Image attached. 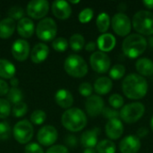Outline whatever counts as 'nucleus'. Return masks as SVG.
I'll return each instance as SVG.
<instances>
[{
	"label": "nucleus",
	"mask_w": 153,
	"mask_h": 153,
	"mask_svg": "<svg viewBox=\"0 0 153 153\" xmlns=\"http://www.w3.org/2000/svg\"><path fill=\"white\" fill-rule=\"evenodd\" d=\"M102 115L105 118H108V120L114 119V118H118L119 117V112L117 111L116 109L112 108H104L102 111Z\"/></svg>",
	"instance_id": "a19ab883"
},
{
	"label": "nucleus",
	"mask_w": 153,
	"mask_h": 153,
	"mask_svg": "<svg viewBox=\"0 0 153 153\" xmlns=\"http://www.w3.org/2000/svg\"><path fill=\"white\" fill-rule=\"evenodd\" d=\"M57 32V26L52 18H44L39 22L36 27V34L38 38L43 41L53 40Z\"/></svg>",
	"instance_id": "0eeeda50"
},
{
	"label": "nucleus",
	"mask_w": 153,
	"mask_h": 153,
	"mask_svg": "<svg viewBox=\"0 0 153 153\" xmlns=\"http://www.w3.org/2000/svg\"><path fill=\"white\" fill-rule=\"evenodd\" d=\"M148 46L146 39L137 33L129 34L123 40L122 49L124 54L131 59L143 55Z\"/></svg>",
	"instance_id": "f03ea898"
},
{
	"label": "nucleus",
	"mask_w": 153,
	"mask_h": 153,
	"mask_svg": "<svg viewBox=\"0 0 153 153\" xmlns=\"http://www.w3.org/2000/svg\"><path fill=\"white\" fill-rule=\"evenodd\" d=\"M25 153H44L42 147L36 143H30L25 146Z\"/></svg>",
	"instance_id": "79ce46f5"
},
{
	"label": "nucleus",
	"mask_w": 153,
	"mask_h": 153,
	"mask_svg": "<svg viewBox=\"0 0 153 153\" xmlns=\"http://www.w3.org/2000/svg\"><path fill=\"white\" fill-rule=\"evenodd\" d=\"M96 48H97V44H96V42H94V41H90V42H88V43L86 44V46H85V49H86L88 52H92V51H94V50L96 49Z\"/></svg>",
	"instance_id": "de8ad7c7"
},
{
	"label": "nucleus",
	"mask_w": 153,
	"mask_h": 153,
	"mask_svg": "<svg viewBox=\"0 0 153 153\" xmlns=\"http://www.w3.org/2000/svg\"><path fill=\"white\" fill-rule=\"evenodd\" d=\"M16 28V24L14 20L11 18L3 19L0 22V38L1 39H8L10 38Z\"/></svg>",
	"instance_id": "393cba45"
},
{
	"label": "nucleus",
	"mask_w": 153,
	"mask_h": 153,
	"mask_svg": "<svg viewBox=\"0 0 153 153\" xmlns=\"http://www.w3.org/2000/svg\"><path fill=\"white\" fill-rule=\"evenodd\" d=\"M100 133V129L98 127H95L91 130L85 131L81 135V143L82 145L87 149V148H93L98 144V137Z\"/></svg>",
	"instance_id": "6ab92c4d"
},
{
	"label": "nucleus",
	"mask_w": 153,
	"mask_h": 153,
	"mask_svg": "<svg viewBox=\"0 0 153 153\" xmlns=\"http://www.w3.org/2000/svg\"><path fill=\"white\" fill-rule=\"evenodd\" d=\"M72 3L73 4H77V3H79V1H72Z\"/></svg>",
	"instance_id": "5fc2aeb1"
},
{
	"label": "nucleus",
	"mask_w": 153,
	"mask_h": 153,
	"mask_svg": "<svg viewBox=\"0 0 153 153\" xmlns=\"http://www.w3.org/2000/svg\"><path fill=\"white\" fill-rule=\"evenodd\" d=\"M65 72L72 77L82 78L88 73V65L85 60L78 55H70L64 63Z\"/></svg>",
	"instance_id": "39448f33"
},
{
	"label": "nucleus",
	"mask_w": 153,
	"mask_h": 153,
	"mask_svg": "<svg viewBox=\"0 0 153 153\" xmlns=\"http://www.w3.org/2000/svg\"><path fill=\"white\" fill-rule=\"evenodd\" d=\"M11 135L10 125L4 121L0 122V140H7Z\"/></svg>",
	"instance_id": "58836bf2"
},
{
	"label": "nucleus",
	"mask_w": 153,
	"mask_h": 153,
	"mask_svg": "<svg viewBox=\"0 0 153 153\" xmlns=\"http://www.w3.org/2000/svg\"><path fill=\"white\" fill-rule=\"evenodd\" d=\"M113 82L108 77H100L98 78L93 85L94 91L99 95H106L109 93L112 90Z\"/></svg>",
	"instance_id": "5701e85b"
},
{
	"label": "nucleus",
	"mask_w": 153,
	"mask_h": 153,
	"mask_svg": "<svg viewBox=\"0 0 153 153\" xmlns=\"http://www.w3.org/2000/svg\"><path fill=\"white\" fill-rule=\"evenodd\" d=\"M111 26L116 34L120 37H126L128 36L131 32L132 22L126 14L123 13H118L112 17Z\"/></svg>",
	"instance_id": "6e6552de"
},
{
	"label": "nucleus",
	"mask_w": 153,
	"mask_h": 153,
	"mask_svg": "<svg viewBox=\"0 0 153 153\" xmlns=\"http://www.w3.org/2000/svg\"><path fill=\"white\" fill-rule=\"evenodd\" d=\"M23 99V94L21 90H19L18 88H11L9 89V91L7 93V100L9 101V103L11 104H17L19 102H22Z\"/></svg>",
	"instance_id": "c756f323"
},
{
	"label": "nucleus",
	"mask_w": 153,
	"mask_h": 153,
	"mask_svg": "<svg viewBox=\"0 0 153 153\" xmlns=\"http://www.w3.org/2000/svg\"><path fill=\"white\" fill-rule=\"evenodd\" d=\"M11 111L14 117H22L25 116V114L27 113L28 107H27L26 103L22 101V102H19V103L13 105Z\"/></svg>",
	"instance_id": "2f4dec72"
},
{
	"label": "nucleus",
	"mask_w": 153,
	"mask_h": 153,
	"mask_svg": "<svg viewBox=\"0 0 153 153\" xmlns=\"http://www.w3.org/2000/svg\"><path fill=\"white\" fill-rule=\"evenodd\" d=\"M65 142L70 147H75L77 145V138L74 134H68V135H66V137L65 139Z\"/></svg>",
	"instance_id": "c03bdc74"
},
{
	"label": "nucleus",
	"mask_w": 153,
	"mask_h": 153,
	"mask_svg": "<svg viewBox=\"0 0 153 153\" xmlns=\"http://www.w3.org/2000/svg\"><path fill=\"white\" fill-rule=\"evenodd\" d=\"M69 45L71 47V48L75 51V52H79L81 51L83 47H84V43H85V40H84V38L82 34H79V33H75L74 34L71 38H70V40H69Z\"/></svg>",
	"instance_id": "c85d7f7f"
},
{
	"label": "nucleus",
	"mask_w": 153,
	"mask_h": 153,
	"mask_svg": "<svg viewBox=\"0 0 153 153\" xmlns=\"http://www.w3.org/2000/svg\"><path fill=\"white\" fill-rule=\"evenodd\" d=\"M51 8H52L53 14L60 20H65L69 18L72 13V8L69 3L66 1H63V0L54 1Z\"/></svg>",
	"instance_id": "f3484780"
},
{
	"label": "nucleus",
	"mask_w": 153,
	"mask_h": 153,
	"mask_svg": "<svg viewBox=\"0 0 153 153\" xmlns=\"http://www.w3.org/2000/svg\"><path fill=\"white\" fill-rule=\"evenodd\" d=\"M58 137L56 129L53 126H44L41 127L37 134L38 142L43 146L53 145Z\"/></svg>",
	"instance_id": "f8f14e48"
},
{
	"label": "nucleus",
	"mask_w": 153,
	"mask_h": 153,
	"mask_svg": "<svg viewBox=\"0 0 153 153\" xmlns=\"http://www.w3.org/2000/svg\"><path fill=\"white\" fill-rule=\"evenodd\" d=\"M12 54L17 61H24L30 55V45L25 39H16L12 46Z\"/></svg>",
	"instance_id": "2eb2a0df"
},
{
	"label": "nucleus",
	"mask_w": 153,
	"mask_h": 153,
	"mask_svg": "<svg viewBox=\"0 0 153 153\" xmlns=\"http://www.w3.org/2000/svg\"><path fill=\"white\" fill-rule=\"evenodd\" d=\"M49 55V48L44 43L36 44L30 51V59L35 64H40L47 59Z\"/></svg>",
	"instance_id": "a211bd4d"
},
{
	"label": "nucleus",
	"mask_w": 153,
	"mask_h": 153,
	"mask_svg": "<svg viewBox=\"0 0 153 153\" xmlns=\"http://www.w3.org/2000/svg\"><path fill=\"white\" fill-rule=\"evenodd\" d=\"M24 13H25L24 10L21 6H18V5L12 6L7 11V14H8L9 18L13 19V20H19L20 21L21 19L23 18Z\"/></svg>",
	"instance_id": "f704fd0d"
},
{
	"label": "nucleus",
	"mask_w": 153,
	"mask_h": 153,
	"mask_svg": "<svg viewBox=\"0 0 153 153\" xmlns=\"http://www.w3.org/2000/svg\"><path fill=\"white\" fill-rule=\"evenodd\" d=\"M9 91V86L7 82L2 79H0V96H4L7 95Z\"/></svg>",
	"instance_id": "a18cd8bd"
},
{
	"label": "nucleus",
	"mask_w": 153,
	"mask_h": 153,
	"mask_svg": "<svg viewBox=\"0 0 153 153\" xmlns=\"http://www.w3.org/2000/svg\"><path fill=\"white\" fill-rule=\"evenodd\" d=\"M49 10V3L46 0H32L26 7L27 14L33 19H41L47 15Z\"/></svg>",
	"instance_id": "9b49d317"
},
{
	"label": "nucleus",
	"mask_w": 153,
	"mask_h": 153,
	"mask_svg": "<svg viewBox=\"0 0 153 153\" xmlns=\"http://www.w3.org/2000/svg\"><path fill=\"white\" fill-rule=\"evenodd\" d=\"M105 108L104 101L99 95L90 96L85 102V108L90 117H95L100 115Z\"/></svg>",
	"instance_id": "ddd939ff"
},
{
	"label": "nucleus",
	"mask_w": 153,
	"mask_h": 153,
	"mask_svg": "<svg viewBox=\"0 0 153 153\" xmlns=\"http://www.w3.org/2000/svg\"><path fill=\"white\" fill-rule=\"evenodd\" d=\"M145 112V107L141 102H133L124 106L120 112L119 117L126 124L136 123L143 117Z\"/></svg>",
	"instance_id": "423d86ee"
},
{
	"label": "nucleus",
	"mask_w": 153,
	"mask_h": 153,
	"mask_svg": "<svg viewBox=\"0 0 153 153\" xmlns=\"http://www.w3.org/2000/svg\"><path fill=\"white\" fill-rule=\"evenodd\" d=\"M33 126L28 120L19 121L13 127L14 139L21 144L28 143L33 136Z\"/></svg>",
	"instance_id": "1a4fd4ad"
},
{
	"label": "nucleus",
	"mask_w": 153,
	"mask_h": 153,
	"mask_svg": "<svg viewBox=\"0 0 153 153\" xmlns=\"http://www.w3.org/2000/svg\"><path fill=\"white\" fill-rule=\"evenodd\" d=\"M117 146L110 140H102L96 145L97 153H116Z\"/></svg>",
	"instance_id": "cd10ccee"
},
{
	"label": "nucleus",
	"mask_w": 153,
	"mask_h": 153,
	"mask_svg": "<svg viewBox=\"0 0 153 153\" xmlns=\"http://www.w3.org/2000/svg\"><path fill=\"white\" fill-rule=\"evenodd\" d=\"M151 128H152V130L153 132V117L152 118V120H151Z\"/></svg>",
	"instance_id": "603ef678"
},
{
	"label": "nucleus",
	"mask_w": 153,
	"mask_h": 153,
	"mask_svg": "<svg viewBox=\"0 0 153 153\" xmlns=\"http://www.w3.org/2000/svg\"><path fill=\"white\" fill-rule=\"evenodd\" d=\"M116 38L111 33H103L98 38L97 46L101 52H109L116 47Z\"/></svg>",
	"instance_id": "aec40b11"
},
{
	"label": "nucleus",
	"mask_w": 153,
	"mask_h": 153,
	"mask_svg": "<svg viewBox=\"0 0 153 153\" xmlns=\"http://www.w3.org/2000/svg\"><path fill=\"white\" fill-rule=\"evenodd\" d=\"M10 83L13 88H17V86L19 85V80L17 78L13 77V78L10 79Z\"/></svg>",
	"instance_id": "09e8293b"
},
{
	"label": "nucleus",
	"mask_w": 153,
	"mask_h": 153,
	"mask_svg": "<svg viewBox=\"0 0 153 153\" xmlns=\"http://www.w3.org/2000/svg\"><path fill=\"white\" fill-rule=\"evenodd\" d=\"M93 17V10L91 8H84L79 13L78 19L82 23H88Z\"/></svg>",
	"instance_id": "4c0bfd02"
},
{
	"label": "nucleus",
	"mask_w": 153,
	"mask_h": 153,
	"mask_svg": "<svg viewBox=\"0 0 153 153\" xmlns=\"http://www.w3.org/2000/svg\"><path fill=\"white\" fill-rule=\"evenodd\" d=\"M143 4L149 9H153V0H144Z\"/></svg>",
	"instance_id": "8fccbe9b"
},
{
	"label": "nucleus",
	"mask_w": 153,
	"mask_h": 153,
	"mask_svg": "<svg viewBox=\"0 0 153 153\" xmlns=\"http://www.w3.org/2000/svg\"><path fill=\"white\" fill-rule=\"evenodd\" d=\"M108 103L112 107V108L118 109V108H122L124 107L125 100H124V98L120 94L114 93L108 98Z\"/></svg>",
	"instance_id": "473e14b6"
},
{
	"label": "nucleus",
	"mask_w": 153,
	"mask_h": 153,
	"mask_svg": "<svg viewBox=\"0 0 153 153\" xmlns=\"http://www.w3.org/2000/svg\"><path fill=\"white\" fill-rule=\"evenodd\" d=\"M110 23H111V20L107 13H100L98 15L96 20V25L100 32L106 33V31L109 29Z\"/></svg>",
	"instance_id": "bb28decb"
},
{
	"label": "nucleus",
	"mask_w": 153,
	"mask_h": 153,
	"mask_svg": "<svg viewBox=\"0 0 153 153\" xmlns=\"http://www.w3.org/2000/svg\"><path fill=\"white\" fill-rule=\"evenodd\" d=\"M16 72L15 66L8 60L0 59V77L4 79H12Z\"/></svg>",
	"instance_id": "a878e982"
},
{
	"label": "nucleus",
	"mask_w": 153,
	"mask_h": 153,
	"mask_svg": "<svg viewBox=\"0 0 153 153\" xmlns=\"http://www.w3.org/2000/svg\"><path fill=\"white\" fill-rule=\"evenodd\" d=\"M92 91H93V88L90 82H82L79 86V92L83 97L89 98L90 96H91Z\"/></svg>",
	"instance_id": "ea45409f"
},
{
	"label": "nucleus",
	"mask_w": 153,
	"mask_h": 153,
	"mask_svg": "<svg viewBox=\"0 0 153 153\" xmlns=\"http://www.w3.org/2000/svg\"><path fill=\"white\" fill-rule=\"evenodd\" d=\"M34 22L30 18L23 17L17 23V31L20 36L23 38H30L34 33Z\"/></svg>",
	"instance_id": "4be33fe9"
},
{
	"label": "nucleus",
	"mask_w": 153,
	"mask_h": 153,
	"mask_svg": "<svg viewBox=\"0 0 153 153\" xmlns=\"http://www.w3.org/2000/svg\"><path fill=\"white\" fill-rule=\"evenodd\" d=\"M105 132L109 139L117 140L122 136L124 133V125L119 118L110 119L106 124Z\"/></svg>",
	"instance_id": "dca6fc26"
},
{
	"label": "nucleus",
	"mask_w": 153,
	"mask_h": 153,
	"mask_svg": "<svg viewBox=\"0 0 153 153\" xmlns=\"http://www.w3.org/2000/svg\"><path fill=\"white\" fill-rule=\"evenodd\" d=\"M63 126L71 132H79L87 125V117L84 112L77 108H68L62 115Z\"/></svg>",
	"instance_id": "7ed1b4c3"
},
{
	"label": "nucleus",
	"mask_w": 153,
	"mask_h": 153,
	"mask_svg": "<svg viewBox=\"0 0 153 153\" xmlns=\"http://www.w3.org/2000/svg\"><path fill=\"white\" fill-rule=\"evenodd\" d=\"M135 68L141 76H152L153 74V61L147 57L140 58L136 61Z\"/></svg>",
	"instance_id": "b1692460"
},
{
	"label": "nucleus",
	"mask_w": 153,
	"mask_h": 153,
	"mask_svg": "<svg viewBox=\"0 0 153 153\" xmlns=\"http://www.w3.org/2000/svg\"><path fill=\"white\" fill-rule=\"evenodd\" d=\"M90 64L91 68L99 73V74H105L108 72L111 65V61L109 56L101 51L93 52L90 57Z\"/></svg>",
	"instance_id": "9d476101"
},
{
	"label": "nucleus",
	"mask_w": 153,
	"mask_h": 153,
	"mask_svg": "<svg viewBox=\"0 0 153 153\" xmlns=\"http://www.w3.org/2000/svg\"><path fill=\"white\" fill-rule=\"evenodd\" d=\"M148 134H149V131L146 127H141L138 129V131L136 133V136L139 139H141V138H144L145 136H147Z\"/></svg>",
	"instance_id": "49530a36"
},
{
	"label": "nucleus",
	"mask_w": 153,
	"mask_h": 153,
	"mask_svg": "<svg viewBox=\"0 0 153 153\" xmlns=\"http://www.w3.org/2000/svg\"><path fill=\"white\" fill-rule=\"evenodd\" d=\"M150 43H151V45L153 47V38H151V39H150Z\"/></svg>",
	"instance_id": "864d4df0"
},
{
	"label": "nucleus",
	"mask_w": 153,
	"mask_h": 153,
	"mask_svg": "<svg viewBox=\"0 0 153 153\" xmlns=\"http://www.w3.org/2000/svg\"><path fill=\"white\" fill-rule=\"evenodd\" d=\"M68 44L69 43L66 39L60 37V38H57L53 40L52 47L57 52H65L68 48Z\"/></svg>",
	"instance_id": "c9c22d12"
},
{
	"label": "nucleus",
	"mask_w": 153,
	"mask_h": 153,
	"mask_svg": "<svg viewBox=\"0 0 153 153\" xmlns=\"http://www.w3.org/2000/svg\"><path fill=\"white\" fill-rule=\"evenodd\" d=\"M46 153H69V151L64 145H53Z\"/></svg>",
	"instance_id": "37998d69"
},
{
	"label": "nucleus",
	"mask_w": 153,
	"mask_h": 153,
	"mask_svg": "<svg viewBox=\"0 0 153 153\" xmlns=\"http://www.w3.org/2000/svg\"><path fill=\"white\" fill-rule=\"evenodd\" d=\"M126 74V67L123 65H115L109 70V76L113 80H119L122 79Z\"/></svg>",
	"instance_id": "7c9ffc66"
},
{
	"label": "nucleus",
	"mask_w": 153,
	"mask_h": 153,
	"mask_svg": "<svg viewBox=\"0 0 153 153\" xmlns=\"http://www.w3.org/2000/svg\"><path fill=\"white\" fill-rule=\"evenodd\" d=\"M141 149V141L136 135H127L119 143L121 153H137Z\"/></svg>",
	"instance_id": "4468645a"
},
{
	"label": "nucleus",
	"mask_w": 153,
	"mask_h": 153,
	"mask_svg": "<svg viewBox=\"0 0 153 153\" xmlns=\"http://www.w3.org/2000/svg\"><path fill=\"white\" fill-rule=\"evenodd\" d=\"M55 100L56 104L62 108H69L74 103V97L69 91L60 89L56 92Z\"/></svg>",
	"instance_id": "412c9836"
},
{
	"label": "nucleus",
	"mask_w": 153,
	"mask_h": 153,
	"mask_svg": "<svg viewBox=\"0 0 153 153\" xmlns=\"http://www.w3.org/2000/svg\"><path fill=\"white\" fill-rule=\"evenodd\" d=\"M122 91L130 100H141L148 91L146 79L137 74H130L123 80Z\"/></svg>",
	"instance_id": "f257e3e1"
},
{
	"label": "nucleus",
	"mask_w": 153,
	"mask_h": 153,
	"mask_svg": "<svg viewBox=\"0 0 153 153\" xmlns=\"http://www.w3.org/2000/svg\"><path fill=\"white\" fill-rule=\"evenodd\" d=\"M47 118V115L43 110H35L30 115V122L36 126L42 125Z\"/></svg>",
	"instance_id": "72a5a7b5"
},
{
	"label": "nucleus",
	"mask_w": 153,
	"mask_h": 153,
	"mask_svg": "<svg viewBox=\"0 0 153 153\" xmlns=\"http://www.w3.org/2000/svg\"><path fill=\"white\" fill-rule=\"evenodd\" d=\"M83 153H97L96 152V150H94L93 148H87L84 150Z\"/></svg>",
	"instance_id": "3c124183"
},
{
	"label": "nucleus",
	"mask_w": 153,
	"mask_h": 153,
	"mask_svg": "<svg viewBox=\"0 0 153 153\" xmlns=\"http://www.w3.org/2000/svg\"><path fill=\"white\" fill-rule=\"evenodd\" d=\"M11 113V104L7 100L0 99V118H6Z\"/></svg>",
	"instance_id": "e433bc0d"
},
{
	"label": "nucleus",
	"mask_w": 153,
	"mask_h": 153,
	"mask_svg": "<svg viewBox=\"0 0 153 153\" xmlns=\"http://www.w3.org/2000/svg\"><path fill=\"white\" fill-rule=\"evenodd\" d=\"M133 27L140 35H153L152 13L145 10H141L135 13L133 17Z\"/></svg>",
	"instance_id": "20e7f679"
}]
</instances>
